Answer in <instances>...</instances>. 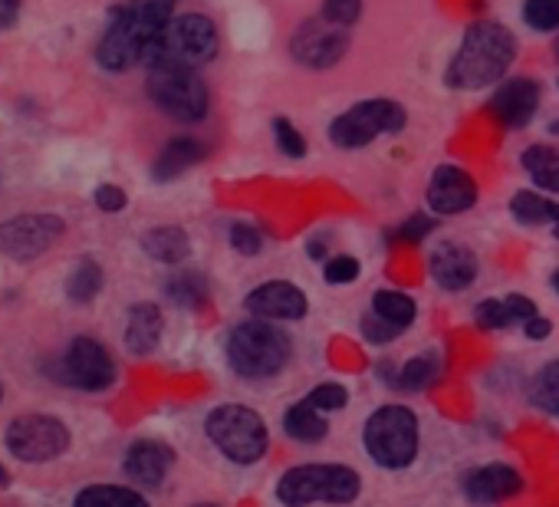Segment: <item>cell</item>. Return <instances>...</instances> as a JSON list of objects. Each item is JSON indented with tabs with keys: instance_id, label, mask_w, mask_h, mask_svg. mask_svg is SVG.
Returning <instances> with one entry per match:
<instances>
[{
	"instance_id": "83f0119b",
	"label": "cell",
	"mask_w": 559,
	"mask_h": 507,
	"mask_svg": "<svg viewBox=\"0 0 559 507\" xmlns=\"http://www.w3.org/2000/svg\"><path fill=\"white\" fill-rule=\"evenodd\" d=\"M165 294L168 300H175L178 307H201L207 300V278L201 271H178L165 281Z\"/></svg>"
},
{
	"instance_id": "f35d334b",
	"label": "cell",
	"mask_w": 559,
	"mask_h": 507,
	"mask_svg": "<svg viewBox=\"0 0 559 507\" xmlns=\"http://www.w3.org/2000/svg\"><path fill=\"white\" fill-rule=\"evenodd\" d=\"M402 330H395L392 323H385L382 317H376L372 310L366 314V320H362V337L372 343V346H385V343H392L395 337H399Z\"/></svg>"
},
{
	"instance_id": "5bb4252c",
	"label": "cell",
	"mask_w": 559,
	"mask_h": 507,
	"mask_svg": "<svg viewBox=\"0 0 559 507\" xmlns=\"http://www.w3.org/2000/svg\"><path fill=\"white\" fill-rule=\"evenodd\" d=\"M243 307H247V314H253L260 320H304L310 310V300L290 281H266L247 294Z\"/></svg>"
},
{
	"instance_id": "9a60e30c",
	"label": "cell",
	"mask_w": 559,
	"mask_h": 507,
	"mask_svg": "<svg viewBox=\"0 0 559 507\" xmlns=\"http://www.w3.org/2000/svg\"><path fill=\"white\" fill-rule=\"evenodd\" d=\"M477 204V181L457 165H438L428 185V208L435 214H461Z\"/></svg>"
},
{
	"instance_id": "836d02e7",
	"label": "cell",
	"mask_w": 559,
	"mask_h": 507,
	"mask_svg": "<svg viewBox=\"0 0 559 507\" xmlns=\"http://www.w3.org/2000/svg\"><path fill=\"white\" fill-rule=\"evenodd\" d=\"M320 412H340L349 405V389L340 386V382H320L310 396H307Z\"/></svg>"
},
{
	"instance_id": "4fadbf2b",
	"label": "cell",
	"mask_w": 559,
	"mask_h": 507,
	"mask_svg": "<svg viewBox=\"0 0 559 507\" xmlns=\"http://www.w3.org/2000/svg\"><path fill=\"white\" fill-rule=\"evenodd\" d=\"M349 50V34L346 27H336L330 21H310L294 34L290 54L300 67L310 70H330L336 67Z\"/></svg>"
},
{
	"instance_id": "7c38bea8",
	"label": "cell",
	"mask_w": 559,
	"mask_h": 507,
	"mask_svg": "<svg viewBox=\"0 0 559 507\" xmlns=\"http://www.w3.org/2000/svg\"><path fill=\"white\" fill-rule=\"evenodd\" d=\"M63 234V221L57 214H21L0 224V254L11 261H34L47 254Z\"/></svg>"
},
{
	"instance_id": "c3c4849f",
	"label": "cell",
	"mask_w": 559,
	"mask_h": 507,
	"mask_svg": "<svg viewBox=\"0 0 559 507\" xmlns=\"http://www.w3.org/2000/svg\"><path fill=\"white\" fill-rule=\"evenodd\" d=\"M549 284H552V287H556V294H559V271H556V274L549 278Z\"/></svg>"
},
{
	"instance_id": "2e32d148",
	"label": "cell",
	"mask_w": 559,
	"mask_h": 507,
	"mask_svg": "<svg viewBox=\"0 0 559 507\" xmlns=\"http://www.w3.org/2000/svg\"><path fill=\"white\" fill-rule=\"evenodd\" d=\"M428 271L441 291H464L477 278V258L471 247H464L457 240H444L431 250Z\"/></svg>"
},
{
	"instance_id": "ab89813d",
	"label": "cell",
	"mask_w": 559,
	"mask_h": 507,
	"mask_svg": "<svg viewBox=\"0 0 559 507\" xmlns=\"http://www.w3.org/2000/svg\"><path fill=\"white\" fill-rule=\"evenodd\" d=\"M435 217H425V214H415V217H408L399 231H395V237H402V240H412V244H421L431 231H435Z\"/></svg>"
},
{
	"instance_id": "e575fe53",
	"label": "cell",
	"mask_w": 559,
	"mask_h": 507,
	"mask_svg": "<svg viewBox=\"0 0 559 507\" xmlns=\"http://www.w3.org/2000/svg\"><path fill=\"white\" fill-rule=\"evenodd\" d=\"M474 320L484 330H507L513 323V317H510V310H507L503 300H484V304H477L474 307Z\"/></svg>"
},
{
	"instance_id": "1f68e13d",
	"label": "cell",
	"mask_w": 559,
	"mask_h": 507,
	"mask_svg": "<svg viewBox=\"0 0 559 507\" xmlns=\"http://www.w3.org/2000/svg\"><path fill=\"white\" fill-rule=\"evenodd\" d=\"M523 21L539 34L559 31V0H526Z\"/></svg>"
},
{
	"instance_id": "7a4b0ae2",
	"label": "cell",
	"mask_w": 559,
	"mask_h": 507,
	"mask_svg": "<svg viewBox=\"0 0 559 507\" xmlns=\"http://www.w3.org/2000/svg\"><path fill=\"white\" fill-rule=\"evenodd\" d=\"M513 60H516V40H513V34L507 27L493 24V21H480V24H474L464 34L461 50L454 54L444 80L454 90L493 86V83L503 80V73L510 70Z\"/></svg>"
},
{
	"instance_id": "7bdbcfd3",
	"label": "cell",
	"mask_w": 559,
	"mask_h": 507,
	"mask_svg": "<svg viewBox=\"0 0 559 507\" xmlns=\"http://www.w3.org/2000/svg\"><path fill=\"white\" fill-rule=\"evenodd\" d=\"M21 17V0H0V31L14 27Z\"/></svg>"
},
{
	"instance_id": "8992f818",
	"label": "cell",
	"mask_w": 559,
	"mask_h": 507,
	"mask_svg": "<svg viewBox=\"0 0 559 507\" xmlns=\"http://www.w3.org/2000/svg\"><path fill=\"white\" fill-rule=\"evenodd\" d=\"M366 455L389 471H402L418 458V418L408 405H382L362 425Z\"/></svg>"
},
{
	"instance_id": "f6af8a7d",
	"label": "cell",
	"mask_w": 559,
	"mask_h": 507,
	"mask_svg": "<svg viewBox=\"0 0 559 507\" xmlns=\"http://www.w3.org/2000/svg\"><path fill=\"white\" fill-rule=\"evenodd\" d=\"M307 250H310V258H313V261H323V258H326V237H313Z\"/></svg>"
},
{
	"instance_id": "ffe728a7",
	"label": "cell",
	"mask_w": 559,
	"mask_h": 507,
	"mask_svg": "<svg viewBox=\"0 0 559 507\" xmlns=\"http://www.w3.org/2000/svg\"><path fill=\"white\" fill-rule=\"evenodd\" d=\"M162 340V310L155 304H135L129 310V327H126V346L135 356L155 353Z\"/></svg>"
},
{
	"instance_id": "4316f807",
	"label": "cell",
	"mask_w": 559,
	"mask_h": 507,
	"mask_svg": "<svg viewBox=\"0 0 559 507\" xmlns=\"http://www.w3.org/2000/svg\"><path fill=\"white\" fill-rule=\"evenodd\" d=\"M73 507H148V500L132 491V487H119V484H93L86 487Z\"/></svg>"
},
{
	"instance_id": "3957f363",
	"label": "cell",
	"mask_w": 559,
	"mask_h": 507,
	"mask_svg": "<svg viewBox=\"0 0 559 507\" xmlns=\"http://www.w3.org/2000/svg\"><path fill=\"white\" fill-rule=\"evenodd\" d=\"M294 356L290 337L273 327V320H247L237 323L227 337V363L243 379H270L284 373Z\"/></svg>"
},
{
	"instance_id": "bcb514c9",
	"label": "cell",
	"mask_w": 559,
	"mask_h": 507,
	"mask_svg": "<svg viewBox=\"0 0 559 507\" xmlns=\"http://www.w3.org/2000/svg\"><path fill=\"white\" fill-rule=\"evenodd\" d=\"M552 234L559 237V204L552 208Z\"/></svg>"
},
{
	"instance_id": "6da1fadb",
	"label": "cell",
	"mask_w": 559,
	"mask_h": 507,
	"mask_svg": "<svg viewBox=\"0 0 559 507\" xmlns=\"http://www.w3.org/2000/svg\"><path fill=\"white\" fill-rule=\"evenodd\" d=\"M175 17V0H132L119 8L106 37L96 47V60L109 73H122L145 60L155 37Z\"/></svg>"
},
{
	"instance_id": "74e56055",
	"label": "cell",
	"mask_w": 559,
	"mask_h": 507,
	"mask_svg": "<svg viewBox=\"0 0 559 507\" xmlns=\"http://www.w3.org/2000/svg\"><path fill=\"white\" fill-rule=\"evenodd\" d=\"M230 247L237 254H243V258H253V254H260V247H263V234L253 224L237 221V224H230Z\"/></svg>"
},
{
	"instance_id": "8fae6325",
	"label": "cell",
	"mask_w": 559,
	"mask_h": 507,
	"mask_svg": "<svg viewBox=\"0 0 559 507\" xmlns=\"http://www.w3.org/2000/svg\"><path fill=\"white\" fill-rule=\"evenodd\" d=\"M8 448L21 461H53L70 448V428L53 415H24L8 425Z\"/></svg>"
},
{
	"instance_id": "cb8c5ba5",
	"label": "cell",
	"mask_w": 559,
	"mask_h": 507,
	"mask_svg": "<svg viewBox=\"0 0 559 507\" xmlns=\"http://www.w3.org/2000/svg\"><path fill=\"white\" fill-rule=\"evenodd\" d=\"M438 376H441V359H438V353H425V356L408 359V363L392 376V386H395V389H405V392H421V389L435 386Z\"/></svg>"
},
{
	"instance_id": "277c9868",
	"label": "cell",
	"mask_w": 559,
	"mask_h": 507,
	"mask_svg": "<svg viewBox=\"0 0 559 507\" xmlns=\"http://www.w3.org/2000/svg\"><path fill=\"white\" fill-rule=\"evenodd\" d=\"M362 491V477L349 464H297L276 481V500L284 507L323 504H353Z\"/></svg>"
},
{
	"instance_id": "d4e9b609",
	"label": "cell",
	"mask_w": 559,
	"mask_h": 507,
	"mask_svg": "<svg viewBox=\"0 0 559 507\" xmlns=\"http://www.w3.org/2000/svg\"><path fill=\"white\" fill-rule=\"evenodd\" d=\"M372 314L382 317L385 323H392L395 330H408L415 323V317H418V307L402 291H379L372 297Z\"/></svg>"
},
{
	"instance_id": "b9f144b4",
	"label": "cell",
	"mask_w": 559,
	"mask_h": 507,
	"mask_svg": "<svg viewBox=\"0 0 559 507\" xmlns=\"http://www.w3.org/2000/svg\"><path fill=\"white\" fill-rule=\"evenodd\" d=\"M503 304H507V310H510V317H513V323L516 320H533L536 317V304L530 300V297H523V294H510V297H503Z\"/></svg>"
},
{
	"instance_id": "e0dca14e",
	"label": "cell",
	"mask_w": 559,
	"mask_h": 507,
	"mask_svg": "<svg viewBox=\"0 0 559 507\" xmlns=\"http://www.w3.org/2000/svg\"><path fill=\"white\" fill-rule=\"evenodd\" d=\"M523 491V477L516 468L510 464H484V468H474L467 477H464V494L474 500V504H500L507 497H516Z\"/></svg>"
},
{
	"instance_id": "603a6c76",
	"label": "cell",
	"mask_w": 559,
	"mask_h": 507,
	"mask_svg": "<svg viewBox=\"0 0 559 507\" xmlns=\"http://www.w3.org/2000/svg\"><path fill=\"white\" fill-rule=\"evenodd\" d=\"M142 247L152 261L158 264H181L188 261V254H191V240L181 227H152L145 237H142Z\"/></svg>"
},
{
	"instance_id": "52a82bcc",
	"label": "cell",
	"mask_w": 559,
	"mask_h": 507,
	"mask_svg": "<svg viewBox=\"0 0 559 507\" xmlns=\"http://www.w3.org/2000/svg\"><path fill=\"white\" fill-rule=\"evenodd\" d=\"M204 432L214 441V448L234 464H253L270 448V432L263 418L253 409L237 405V402L211 409L204 418Z\"/></svg>"
},
{
	"instance_id": "f907efd6",
	"label": "cell",
	"mask_w": 559,
	"mask_h": 507,
	"mask_svg": "<svg viewBox=\"0 0 559 507\" xmlns=\"http://www.w3.org/2000/svg\"><path fill=\"white\" fill-rule=\"evenodd\" d=\"M0 392H4V389H0Z\"/></svg>"
},
{
	"instance_id": "d6986e66",
	"label": "cell",
	"mask_w": 559,
	"mask_h": 507,
	"mask_svg": "<svg viewBox=\"0 0 559 507\" xmlns=\"http://www.w3.org/2000/svg\"><path fill=\"white\" fill-rule=\"evenodd\" d=\"M171 464H175V451L165 441H152V438L135 441L126 451V461H122L126 474L142 487H158L168 477Z\"/></svg>"
},
{
	"instance_id": "681fc988",
	"label": "cell",
	"mask_w": 559,
	"mask_h": 507,
	"mask_svg": "<svg viewBox=\"0 0 559 507\" xmlns=\"http://www.w3.org/2000/svg\"><path fill=\"white\" fill-rule=\"evenodd\" d=\"M194 507H217V504H194Z\"/></svg>"
},
{
	"instance_id": "f1b7e54d",
	"label": "cell",
	"mask_w": 559,
	"mask_h": 507,
	"mask_svg": "<svg viewBox=\"0 0 559 507\" xmlns=\"http://www.w3.org/2000/svg\"><path fill=\"white\" fill-rule=\"evenodd\" d=\"M530 402L549 415H559V359L546 363L530 382Z\"/></svg>"
},
{
	"instance_id": "8d00e7d4",
	"label": "cell",
	"mask_w": 559,
	"mask_h": 507,
	"mask_svg": "<svg viewBox=\"0 0 559 507\" xmlns=\"http://www.w3.org/2000/svg\"><path fill=\"white\" fill-rule=\"evenodd\" d=\"M359 261L353 258V254H336V258H330L326 261V268H323V278H326V284H353L356 278H359Z\"/></svg>"
},
{
	"instance_id": "7402d4cb",
	"label": "cell",
	"mask_w": 559,
	"mask_h": 507,
	"mask_svg": "<svg viewBox=\"0 0 559 507\" xmlns=\"http://www.w3.org/2000/svg\"><path fill=\"white\" fill-rule=\"evenodd\" d=\"M323 415H326V412H320L310 399L290 405V409L284 412V432H287V438L304 441V445L323 441V438L330 435V422H326Z\"/></svg>"
},
{
	"instance_id": "484cf974",
	"label": "cell",
	"mask_w": 559,
	"mask_h": 507,
	"mask_svg": "<svg viewBox=\"0 0 559 507\" xmlns=\"http://www.w3.org/2000/svg\"><path fill=\"white\" fill-rule=\"evenodd\" d=\"M523 168L530 172V178L546 188V191H559V152L549 145H530L523 152Z\"/></svg>"
},
{
	"instance_id": "60d3db41",
	"label": "cell",
	"mask_w": 559,
	"mask_h": 507,
	"mask_svg": "<svg viewBox=\"0 0 559 507\" xmlns=\"http://www.w3.org/2000/svg\"><path fill=\"white\" fill-rule=\"evenodd\" d=\"M93 198H96V204H99L103 211H109V214L122 211V208H126V201H129V198H126V191H122L119 185H99Z\"/></svg>"
},
{
	"instance_id": "9c48e42d",
	"label": "cell",
	"mask_w": 559,
	"mask_h": 507,
	"mask_svg": "<svg viewBox=\"0 0 559 507\" xmlns=\"http://www.w3.org/2000/svg\"><path fill=\"white\" fill-rule=\"evenodd\" d=\"M152 103L178 122H201L207 116V90L194 70L152 67L148 70Z\"/></svg>"
},
{
	"instance_id": "d590c367",
	"label": "cell",
	"mask_w": 559,
	"mask_h": 507,
	"mask_svg": "<svg viewBox=\"0 0 559 507\" xmlns=\"http://www.w3.org/2000/svg\"><path fill=\"white\" fill-rule=\"evenodd\" d=\"M362 17V0H323V21L349 27Z\"/></svg>"
},
{
	"instance_id": "44dd1931",
	"label": "cell",
	"mask_w": 559,
	"mask_h": 507,
	"mask_svg": "<svg viewBox=\"0 0 559 507\" xmlns=\"http://www.w3.org/2000/svg\"><path fill=\"white\" fill-rule=\"evenodd\" d=\"M204 155H207V149H204L198 139H188V135L171 139V142L162 149V155L155 158L152 175H155V181H171V178H178L181 172H188L191 165H198Z\"/></svg>"
},
{
	"instance_id": "d6a6232c",
	"label": "cell",
	"mask_w": 559,
	"mask_h": 507,
	"mask_svg": "<svg viewBox=\"0 0 559 507\" xmlns=\"http://www.w3.org/2000/svg\"><path fill=\"white\" fill-rule=\"evenodd\" d=\"M273 135H276V149L284 152L287 158H304L307 155V139L290 119H273Z\"/></svg>"
},
{
	"instance_id": "30bf717a",
	"label": "cell",
	"mask_w": 559,
	"mask_h": 507,
	"mask_svg": "<svg viewBox=\"0 0 559 507\" xmlns=\"http://www.w3.org/2000/svg\"><path fill=\"white\" fill-rule=\"evenodd\" d=\"M57 379L73 389H83V392H103L116 382V363L103 343H96L90 337H76L67 346V353L60 356Z\"/></svg>"
},
{
	"instance_id": "7dc6e473",
	"label": "cell",
	"mask_w": 559,
	"mask_h": 507,
	"mask_svg": "<svg viewBox=\"0 0 559 507\" xmlns=\"http://www.w3.org/2000/svg\"><path fill=\"white\" fill-rule=\"evenodd\" d=\"M8 481H11V474L4 471V464H0V484H8Z\"/></svg>"
},
{
	"instance_id": "ac0fdd59",
	"label": "cell",
	"mask_w": 559,
	"mask_h": 507,
	"mask_svg": "<svg viewBox=\"0 0 559 507\" xmlns=\"http://www.w3.org/2000/svg\"><path fill=\"white\" fill-rule=\"evenodd\" d=\"M539 106V83L536 80H526V76H516V80H507L493 99H490V109L493 116L507 126V129H520L533 119Z\"/></svg>"
},
{
	"instance_id": "f546056e",
	"label": "cell",
	"mask_w": 559,
	"mask_h": 507,
	"mask_svg": "<svg viewBox=\"0 0 559 507\" xmlns=\"http://www.w3.org/2000/svg\"><path fill=\"white\" fill-rule=\"evenodd\" d=\"M552 208L556 201H546L536 191H516L510 201V211L520 224H552Z\"/></svg>"
},
{
	"instance_id": "4dcf8cb0",
	"label": "cell",
	"mask_w": 559,
	"mask_h": 507,
	"mask_svg": "<svg viewBox=\"0 0 559 507\" xmlns=\"http://www.w3.org/2000/svg\"><path fill=\"white\" fill-rule=\"evenodd\" d=\"M99 291H103V268L96 261H83L67 281V297L73 304H90Z\"/></svg>"
},
{
	"instance_id": "5b68a950",
	"label": "cell",
	"mask_w": 559,
	"mask_h": 507,
	"mask_svg": "<svg viewBox=\"0 0 559 507\" xmlns=\"http://www.w3.org/2000/svg\"><path fill=\"white\" fill-rule=\"evenodd\" d=\"M217 57V27L201 14L171 17L165 31L148 47L145 60L152 67H178V70H198Z\"/></svg>"
},
{
	"instance_id": "ba28073f",
	"label": "cell",
	"mask_w": 559,
	"mask_h": 507,
	"mask_svg": "<svg viewBox=\"0 0 559 507\" xmlns=\"http://www.w3.org/2000/svg\"><path fill=\"white\" fill-rule=\"evenodd\" d=\"M405 129V109L392 99H366L333 119L330 139L336 149H362L379 135H399Z\"/></svg>"
},
{
	"instance_id": "ee69618b",
	"label": "cell",
	"mask_w": 559,
	"mask_h": 507,
	"mask_svg": "<svg viewBox=\"0 0 559 507\" xmlns=\"http://www.w3.org/2000/svg\"><path fill=\"white\" fill-rule=\"evenodd\" d=\"M549 330H552V323H549V320H543V317H533V320H526V323H523V333H526V340H533V343L546 340V337H549Z\"/></svg>"
}]
</instances>
